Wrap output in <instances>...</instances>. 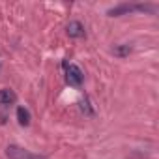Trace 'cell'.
Returning <instances> with one entry per match:
<instances>
[{
	"label": "cell",
	"mask_w": 159,
	"mask_h": 159,
	"mask_svg": "<svg viewBox=\"0 0 159 159\" xmlns=\"http://www.w3.org/2000/svg\"><path fill=\"white\" fill-rule=\"evenodd\" d=\"M83 79H84V75H83V71H81V67L79 66H75V64H66V81L71 84V86H79L83 83Z\"/></svg>",
	"instance_id": "cell-2"
},
{
	"label": "cell",
	"mask_w": 159,
	"mask_h": 159,
	"mask_svg": "<svg viewBox=\"0 0 159 159\" xmlns=\"http://www.w3.org/2000/svg\"><path fill=\"white\" fill-rule=\"evenodd\" d=\"M66 32H67L69 38H75V39H77V38H83V36H84V26H83L81 21H71V23L67 25Z\"/></svg>",
	"instance_id": "cell-4"
},
{
	"label": "cell",
	"mask_w": 159,
	"mask_h": 159,
	"mask_svg": "<svg viewBox=\"0 0 159 159\" xmlns=\"http://www.w3.org/2000/svg\"><path fill=\"white\" fill-rule=\"evenodd\" d=\"M112 52H114L116 56H120V58H125V56L131 52V47H129V45H116V47L112 49Z\"/></svg>",
	"instance_id": "cell-7"
},
{
	"label": "cell",
	"mask_w": 159,
	"mask_h": 159,
	"mask_svg": "<svg viewBox=\"0 0 159 159\" xmlns=\"http://www.w3.org/2000/svg\"><path fill=\"white\" fill-rule=\"evenodd\" d=\"M131 11H153V6H148V4H122L118 8H112L109 10L107 13L111 17H120L124 13H131Z\"/></svg>",
	"instance_id": "cell-1"
},
{
	"label": "cell",
	"mask_w": 159,
	"mask_h": 159,
	"mask_svg": "<svg viewBox=\"0 0 159 159\" xmlns=\"http://www.w3.org/2000/svg\"><path fill=\"white\" fill-rule=\"evenodd\" d=\"M6 155L10 159H39L38 155H34L32 152H28V150H25V148H21L17 144H10L6 148Z\"/></svg>",
	"instance_id": "cell-3"
},
{
	"label": "cell",
	"mask_w": 159,
	"mask_h": 159,
	"mask_svg": "<svg viewBox=\"0 0 159 159\" xmlns=\"http://www.w3.org/2000/svg\"><path fill=\"white\" fill-rule=\"evenodd\" d=\"M17 122L21 125H28L30 124V112H28V109H25V107L17 109Z\"/></svg>",
	"instance_id": "cell-6"
},
{
	"label": "cell",
	"mask_w": 159,
	"mask_h": 159,
	"mask_svg": "<svg viewBox=\"0 0 159 159\" xmlns=\"http://www.w3.org/2000/svg\"><path fill=\"white\" fill-rule=\"evenodd\" d=\"M15 99H17V96H15V92L13 90H10V88H4V90H0V105H11V103H15Z\"/></svg>",
	"instance_id": "cell-5"
}]
</instances>
